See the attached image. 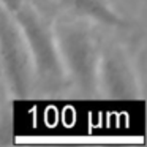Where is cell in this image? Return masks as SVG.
Segmentation results:
<instances>
[{
    "label": "cell",
    "instance_id": "6da1fadb",
    "mask_svg": "<svg viewBox=\"0 0 147 147\" xmlns=\"http://www.w3.org/2000/svg\"><path fill=\"white\" fill-rule=\"evenodd\" d=\"M51 24L68 89L81 98H95L96 63L101 46L96 35L98 26L68 14H60Z\"/></svg>",
    "mask_w": 147,
    "mask_h": 147
},
{
    "label": "cell",
    "instance_id": "7a4b0ae2",
    "mask_svg": "<svg viewBox=\"0 0 147 147\" xmlns=\"http://www.w3.org/2000/svg\"><path fill=\"white\" fill-rule=\"evenodd\" d=\"M13 14L30 52L35 76V95L49 98L60 96L68 90V82L59 55L52 24L30 0H26Z\"/></svg>",
    "mask_w": 147,
    "mask_h": 147
},
{
    "label": "cell",
    "instance_id": "3957f363",
    "mask_svg": "<svg viewBox=\"0 0 147 147\" xmlns=\"http://www.w3.org/2000/svg\"><path fill=\"white\" fill-rule=\"evenodd\" d=\"M0 74L13 98L35 95V76L24 33L11 11L0 5Z\"/></svg>",
    "mask_w": 147,
    "mask_h": 147
},
{
    "label": "cell",
    "instance_id": "277c9868",
    "mask_svg": "<svg viewBox=\"0 0 147 147\" xmlns=\"http://www.w3.org/2000/svg\"><path fill=\"white\" fill-rule=\"evenodd\" d=\"M142 81L125 48L101 41L96 63V96L106 100H133L142 96Z\"/></svg>",
    "mask_w": 147,
    "mask_h": 147
},
{
    "label": "cell",
    "instance_id": "5b68a950",
    "mask_svg": "<svg viewBox=\"0 0 147 147\" xmlns=\"http://www.w3.org/2000/svg\"><path fill=\"white\" fill-rule=\"evenodd\" d=\"M62 8V14L82 18L96 26L123 29L125 19L112 8L108 0H52Z\"/></svg>",
    "mask_w": 147,
    "mask_h": 147
},
{
    "label": "cell",
    "instance_id": "8992f818",
    "mask_svg": "<svg viewBox=\"0 0 147 147\" xmlns=\"http://www.w3.org/2000/svg\"><path fill=\"white\" fill-rule=\"evenodd\" d=\"M24 2H26V0H0V5H2V7H5L8 11L14 13V11H16L18 8L24 3Z\"/></svg>",
    "mask_w": 147,
    "mask_h": 147
}]
</instances>
